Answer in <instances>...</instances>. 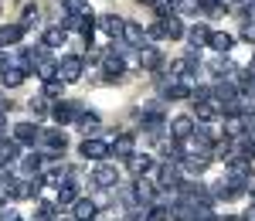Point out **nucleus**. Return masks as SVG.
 <instances>
[{
  "mask_svg": "<svg viewBox=\"0 0 255 221\" xmlns=\"http://www.w3.org/2000/svg\"><path fill=\"white\" fill-rule=\"evenodd\" d=\"M82 72H85V61H82V55H65V58L58 61V75H55V79L65 82V85H72V82L82 79Z\"/></svg>",
  "mask_w": 255,
  "mask_h": 221,
  "instance_id": "1",
  "label": "nucleus"
},
{
  "mask_svg": "<svg viewBox=\"0 0 255 221\" xmlns=\"http://www.w3.org/2000/svg\"><path fill=\"white\" fill-rule=\"evenodd\" d=\"M225 116V106H221V99H215V96H204V99L194 102V119L201 122H215Z\"/></svg>",
  "mask_w": 255,
  "mask_h": 221,
  "instance_id": "2",
  "label": "nucleus"
},
{
  "mask_svg": "<svg viewBox=\"0 0 255 221\" xmlns=\"http://www.w3.org/2000/svg\"><path fill=\"white\" fill-rule=\"evenodd\" d=\"M194 75H197V55H184V58L170 61V79L194 85Z\"/></svg>",
  "mask_w": 255,
  "mask_h": 221,
  "instance_id": "3",
  "label": "nucleus"
},
{
  "mask_svg": "<svg viewBox=\"0 0 255 221\" xmlns=\"http://www.w3.org/2000/svg\"><path fill=\"white\" fill-rule=\"evenodd\" d=\"M249 133V119L242 116V112H225L221 116V136L225 140H238V136H245Z\"/></svg>",
  "mask_w": 255,
  "mask_h": 221,
  "instance_id": "4",
  "label": "nucleus"
},
{
  "mask_svg": "<svg viewBox=\"0 0 255 221\" xmlns=\"http://www.w3.org/2000/svg\"><path fill=\"white\" fill-rule=\"evenodd\" d=\"M79 153L85 157V160H92V163H102L106 157H109V143L99 140V136H85L82 146H79Z\"/></svg>",
  "mask_w": 255,
  "mask_h": 221,
  "instance_id": "5",
  "label": "nucleus"
},
{
  "mask_svg": "<svg viewBox=\"0 0 255 221\" xmlns=\"http://www.w3.org/2000/svg\"><path fill=\"white\" fill-rule=\"evenodd\" d=\"M157 184H160V191H180V184H184L180 167H177V163H163L157 170Z\"/></svg>",
  "mask_w": 255,
  "mask_h": 221,
  "instance_id": "6",
  "label": "nucleus"
},
{
  "mask_svg": "<svg viewBox=\"0 0 255 221\" xmlns=\"http://www.w3.org/2000/svg\"><path fill=\"white\" fill-rule=\"evenodd\" d=\"M38 143L44 146V153H51V157H58V153H65V146H68V140L61 136V129H41Z\"/></svg>",
  "mask_w": 255,
  "mask_h": 221,
  "instance_id": "7",
  "label": "nucleus"
},
{
  "mask_svg": "<svg viewBox=\"0 0 255 221\" xmlns=\"http://www.w3.org/2000/svg\"><path fill=\"white\" fill-rule=\"evenodd\" d=\"M31 72H34V75H38L41 82H51L55 75H58V61L51 58V55H44V51H41L38 58L31 61Z\"/></svg>",
  "mask_w": 255,
  "mask_h": 221,
  "instance_id": "8",
  "label": "nucleus"
},
{
  "mask_svg": "<svg viewBox=\"0 0 255 221\" xmlns=\"http://www.w3.org/2000/svg\"><path fill=\"white\" fill-rule=\"evenodd\" d=\"M92 184L102 187V191H109V187H116V184H119V170L113 167V163H99L96 170H92Z\"/></svg>",
  "mask_w": 255,
  "mask_h": 221,
  "instance_id": "9",
  "label": "nucleus"
},
{
  "mask_svg": "<svg viewBox=\"0 0 255 221\" xmlns=\"http://www.w3.org/2000/svg\"><path fill=\"white\" fill-rule=\"evenodd\" d=\"M65 27H75V31H82L85 38H92V31H96V14L85 7L82 14H68V20H65Z\"/></svg>",
  "mask_w": 255,
  "mask_h": 221,
  "instance_id": "10",
  "label": "nucleus"
},
{
  "mask_svg": "<svg viewBox=\"0 0 255 221\" xmlns=\"http://www.w3.org/2000/svg\"><path fill=\"white\" fill-rule=\"evenodd\" d=\"M55 191H58V201H55V204H58V211H61V208H72V204L82 198V194H79V184L68 181V177L55 184Z\"/></svg>",
  "mask_w": 255,
  "mask_h": 221,
  "instance_id": "11",
  "label": "nucleus"
},
{
  "mask_svg": "<svg viewBox=\"0 0 255 221\" xmlns=\"http://www.w3.org/2000/svg\"><path fill=\"white\" fill-rule=\"evenodd\" d=\"M102 72H106V79H123V72H126V61H123V55H116V51H102Z\"/></svg>",
  "mask_w": 255,
  "mask_h": 221,
  "instance_id": "12",
  "label": "nucleus"
},
{
  "mask_svg": "<svg viewBox=\"0 0 255 221\" xmlns=\"http://www.w3.org/2000/svg\"><path fill=\"white\" fill-rule=\"evenodd\" d=\"M133 153H136V136H116L109 143V157H116V160H129Z\"/></svg>",
  "mask_w": 255,
  "mask_h": 221,
  "instance_id": "13",
  "label": "nucleus"
},
{
  "mask_svg": "<svg viewBox=\"0 0 255 221\" xmlns=\"http://www.w3.org/2000/svg\"><path fill=\"white\" fill-rule=\"evenodd\" d=\"M197 129V119L194 116H177V119H170V140H187L191 133Z\"/></svg>",
  "mask_w": 255,
  "mask_h": 221,
  "instance_id": "14",
  "label": "nucleus"
},
{
  "mask_svg": "<svg viewBox=\"0 0 255 221\" xmlns=\"http://www.w3.org/2000/svg\"><path fill=\"white\" fill-rule=\"evenodd\" d=\"M139 68L143 72H160L163 68V55H160L153 44H143L139 48Z\"/></svg>",
  "mask_w": 255,
  "mask_h": 221,
  "instance_id": "15",
  "label": "nucleus"
},
{
  "mask_svg": "<svg viewBox=\"0 0 255 221\" xmlns=\"http://www.w3.org/2000/svg\"><path fill=\"white\" fill-rule=\"evenodd\" d=\"M38 136H41V126H38V122H17V126H14V140H17L20 146H34Z\"/></svg>",
  "mask_w": 255,
  "mask_h": 221,
  "instance_id": "16",
  "label": "nucleus"
},
{
  "mask_svg": "<svg viewBox=\"0 0 255 221\" xmlns=\"http://www.w3.org/2000/svg\"><path fill=\"white\" fill-rule=\"evenodd\" d=\"M180 174H187V177H201L204 170H208V157H197V153H187V157H180Z\"/></svg>",
  "mask_w": 255,
  "mask_h": 221,
  "instance_id": "17",
  "label": "nucleus"
},
{
  "mask_svg": "<svg viewBox=\"0 0 255 221\" xmlns=\"http://www.w3.org/2000/svg\"><path fill=\"white\" fill-rule=\"evenodd\" d=\"M160 20V31H163V38H170V41H180L184 38V20L177 17V14H167V17H157Z\"/></svg>",
  "mask_w": 255,
  "mask_h": 221,
  "instance_id": "18",
  "label": "nucleus"
},
{
  "mask_svg": "<svg viewBox=\"0 0 255 221\" xmlns=\"http://www.w3.org/2000/svg\"><path fill=\"white\" fill-rule=\"evenodd\" d=\"M27 75H31L27 68H20V65H7V68H0V85L17 89V85H24V79H27Z\"/></svg>",
  "mask_w": 255,
  "mask_h": 221,
  "instance_id": "19",
  "label": "nucleus"
},
{
  "mask_svg": "<svg viewBox=\"0 0 255 221\" xmlns=\"http://www.w3.org/2000/svg\"><path fill=\"white\" fill-rule=\"evenodd\" d=\"M51 116H55V122H58V126H68V122H75V116H79V106H75V102H55V106H51Z\"/></svg>",
  "mask_w": 255,
  "mask_h": 221,
  "instance_id": "20",
  "label": "nucleus"
},
{
  "mask_svg": "<svg viewBox=\"0 0 255 221\" xmlns=\"http://www.w3.org/2000/svg\"><path fill=\"white\" fill-rule=\"evenodd\" d=\"M123 41L133 44V48H143V44H146V27H139L136 20H126V24H123Z\"/></svg>",
  "mask_w": 255,
  "mask_h": 221,
  "instance_id": "21",
  "label": "nucleus"
},
{
  "mask_svg": "<svg viewBox=\"0 0 255 221\" xmlns=\"http://www.w3.org/2000/svg\"><path fill=\"white\" fill-rule=\"evenodd\" d=\"M184 38H187V44L197 51V48H204V44H208L211 27H208V24H194V27H187V31H184Z\"/></svg>",
  "mask_w": 255,
  "mask_h": 221,
  "instance_id": "22",
  "label": "nucleus"
},
{
  "mask_svg": "<svg viewBox=\"0 0 255 221\" xmlns=\"http://www.w3.org/2000/svg\"><path fill=\"white\" fill-rule=\"evenodd\" d=\"M99 215V204L96 201H85V198H79V201L72 204V218L75 221H92Z\"/></svg>",
  "mask_w": 255,
  "mask_h": 221,
  "instance_id": "23",
  "label": "nucleus"
},
{
  "mask_svg": "<svg viewBox=\"0 0 255 221\" xmlns=\"http://www.w3.org/2000/svg\"><path fill=\"white\" fill-rule=\"evenodd\" d=\"M96 24L109 34V38H123V24H126V20L116 17V14H102V17H96Z\"/></svg>",
  "mask_w": 255,
  "mask_h": 221,
  "instance_id": "24",
  "label": "nucleus"
},
{
  "mask_svg": "<svg viewBox=\"0 0 255 221\" xmlns=\"http://www.w3.org/2000/svg\"><path fill=\"white\" fill-rule=\"evenodd\" d=\"M24 24H3L0 27V48H10V44H17L20 38H24Z\"/></svg>",
  "mask_w": 255,
  "mask_h": 221,
  "instance_id": "25",
  "label": "nucleus"
},
{
  "mask_svg": "<svg viewBox=\"0 0 255 221\" xmlns=\"http://www.w3.org/2000/svg\"><path fill=\"white\" fill-rule=\"evenodd\" d=\"M17 157H20V143H17V140H7V136H0V163H3V167H10Z\"/></svg>",
  "mask_w": 255,
  "mask_h": 221,
  "instance_id": "26",
  "label": "nucleus"
},
{
  "mask_svg": "<svg viewBox=\"0 0 255 221\" xmlns=\"http://www.w3.org/2000/svg\"><path fill=\"white\" fill-rule=\"evenodd\" d=\"M208 44L215 48L218 55H228V51L235 48V38H232L228 31H211V38H208Z\"/></svg>",
  "mask_w": 255,
  "mask_h": 221,
  "instance_id": "27",
  "label": "nucleus"
},
{
  "mask_svg": "<svg viewBox=\"0 0 255 221\" xmlns=\"http://www.w3.org/2000/svg\"><path fill=\"white\" fill-rule=\"evenodd\" d=\"M129 170H133V174H136V177H146V174H153V157H146V153H143V157H139V153H133V157H129Z\"/></svg>",
  "mask_w": 255,
  "mask_h": 221,
  "instance_id": "28",
  "label": "nucleus"
},
{
  "mask_svg": "<svg viewBox=\"0 0 255 221\" xmlns=\"http://www.w3.org/2000/svg\"><path fill=\"white\" fill-rule=\"evenodd\" d=\"M191 89H194V85L170 79V85H163V96H167V99H191Z\"/></svg>",
  "mask_w": 255,
  "mask_h": 221,
  "instance_id": "29",
  "label": "nucleus"
},
{
  "mask_svg": "<svg viewBox=\"0 0 255 221\" xmlns=\"http://www.w3.org/2000/svg\"><path fill=\"white\" fill-rule=\"evenodd\" d=\"M153 181H146V177H136V184H133V194H136V201L143 204H153Z\"/></svg>",
  "mask_w": 255,
  "mask_h": 221,
  "instance_id": "30",
  "label": "nucleus"
},
{
  "mask_svg": "<svg viewBox=\"0 0 255 221\" xmlns=\"http://www.w3.org/2000/svg\"><path fill=\"white\" fill-rule=\"evenodd\" d=\"M41 41H44V48H65V41H68V31H65V27H48Z\"/></svg>",
  "mask_w": 255,
  "mask_h": 221,
  "instance_id": "31",
  "label": "nucleus"
},
{
  "mask_svg": "<svg viewBox=\"0 0 255 221\" xmlns=\"http://www.w3.org/2000/svg\"><path fill=\"white\" fill-rule=\"evenodd\" d=\"M75 122H79L82 133H92V129H99V116H96V112H82V109H79Z\"/></svg>",
  "mask_w": 255,
  "mask_h": 221,
  "instance_id": "32",
  "label": "nucleus"
},
{
  "mask_svg": "<svg viewBox=\"0 0 255 221\" xmlns=\"http://www.w3.org/2000/svg\"><path fill=\"white\" fill-rule=\"evenodd\" d=\"M167 218H170V208L167 204H150L146 215H143V221H167Z\"/></svg>",
  "mask_w": 255,
  "mask_h": 221,
  "instance_id": "33",
  "label": "nucleus"
},
{
  "mask_svg": "<svg viewBox=\"0 0 255 221\" xmlns=\"http://www.w3.org/2000/svg\"><path fill=\"white\" fill-rule=\"evenodd\" d=\"M208 68H211V72H215L218 79H225V75H228V72H232V61L225 58V55H218V58H211V61H208Z\"/></svg>",
  "mask_w": 255,
  "mask_h": 221,
  "instance_id": "34",
  "label": "nucleus"
},
{
  "mask_svg": "<svg viewBox=\"0 0 255 221\" xmlns=\"http://www.w3.org/2000/svg\"><path fill=\"white\" fill-rule=\"evenodd\" d=\"M55 218H58V204L41 201L38 204V221H55Z\"/></svg>",
  "mask_w": 255,
  "mask_h": 221,
  "instance_id": "35",
  "label": "nucleus"
},
{
  "mask_svg": "<svg viewBox=\"0 0 255 221\" xmlns=\"http://www.w3.org/2000/svg\"><path fill=\"white\" fill-rule=\"evenodd\" d=\"M61 89H65V82H58V79H51V82H44V99H61Z\"/></svg>",
  "mask_w": 255,
  "mask_h": 221,
  "instance_id": "36",
  "label": "nucleus"
},
{
  "mask_svg": "<svg viewBox=\"0 0 255 221\" xmlns=\"http://www.w3.org/2000/svg\"><path fill=\"white\" fill-rule=\"evenodd\" d=\"M31 20H38V3H24V10H20V24L27 27Z\"/></svg>",
  "mask_w": 255,
  "mask_h": 221,
  "instance_id": "37",
  "label": "nucleus"
},
{
  "mask_svg": "<svg viewBox=\"0 0 255 221\" xmlns=\"http://www.w3.org/2000/svg\"><path fill=\"white\" fill-rule=\"evenodd\" d=\"M238 38L245 41V44H255V17L242 24V34H238Z\"/></svg>",
  "mask_w": 255,
  "mask_h": 221,
  "instance_id": "38",
  "label": "nucleus"
},
{
  "mask_svg": "<svg viewBox=\"0 0 255 221\" xmlns=\"http://www.w3.org/2000/svg\"><path fill=\"white\" fill-rule=\"evenodd\" d=\"M41 160H44L41 153H31V157L24 160V170H27V174H38V170H41Z\"/></svg>",
  "mask_w": 255,
  "mask_h": 221,
  "instance_id": "39",
  "label": "nucleus"
},
{
  "mask_svg": "<svg viewBox=\"0 0 255 221\" xmlns=\"http://www.w3.org/2000/svg\"><path fill=\"white\" fill-rule=\"evenodd\" d=\"M153 10H157V17H167V14H174V0H157V3H153Z\"/></svg>",
  "mask_w": 255,
  "mask_h": 221,
  "instance_id": "40",
  "label": "nucleus"
},
{
  "mask_svg": "<svg viewBox=\"0 0 255 221\" xmlns=\"http://www.w3.org/2000/svg\"><path fill=\"white\" fill-rule=\"evenodd\" d=\"M65 3V14H82L85 10V0H61Z\"/></svg>",
  "mask_w": 255,
  "mask_h": 221,
  "instance_id": "41",
  "label": "nucleus"
},
{
  "mask_svg": "<svg viewBox=\"0 0 255 221\" xmlns=\"http://www.w3.org/2000/svg\"><path fill=\"white\" fill-rule=\"evenodd\" d=\"M31 112H34V116H44V112H48V109H44V96L31 99Z\"/></svg>",
  "mask_w": 255,
  "mask_h": 221,
  "instance_id": "42",
  "label": "nucleus"
},
{
  "mask_svg": "<svg viewBox=\"0 0 255 221\" xmlns=\"http://www.w3.org/2000/svg\"><path fill=\"white\" fill-rule=\"evenodd\" d=\"M242 187H245V191H249V194H252V198H255V174H249V177H245V184H242Z\"/></svg>",
  "mask_w": 255,
  "mask_h": 221,
  "instance_id": "43",
  "label": "nucleus"
},
{
  "mask_svg": "<svg viewBox=\"0 0 255 221\" xmlns=\"http://www.w3.org/2000/svg\"><path fill=\"white\" fill-rule=\"evenodd\" d=\"M0 221H24V218H20L17 211H3V215H0Z\"/></svg>",
  "mask_w": 255,
  "mask_h": 221,
  "instance_id": "44",
  "label": "nucleus"
},
{
  "mask_svg": "<svg viewBox=\"0 0 255 221\" xmlns=\"http://www.w3.org/2000/svg\"><path fill=\"white\" fill-rule=\"evenodd\" d=\"M245 79H255V55H252V61H249V72H245Z\"/></svg>",
  "mask_w": 255,
  "mask_h": 221,
  "instance_id": "45",
  "label": "nucleus"
},
{
  "mask_svg": "<svg viewBox=\"0 0 255 221\" xmlns=\"http://www.w3.org/2000/svg\"><path fill=\"white\" fill-rule=\"evenodd\" d=\"M242 218H245V221H255V204L249 208V211H245V215H242Z\"/></svg>",
  "mask_w": 255,
  "mask_h": 221,
  "instance_id": "46",
  "label": "nucleus"
},
{
  "mask_svg": "<svg viewBox=\"0 0 255 221\" xmlns=\"http://www.w3.org/2000/svg\"><path fill=\"white\" fill-rule=\"evenodd\" d=\"M215 221H238L235 215H225V218H215Z\"/></svg>",
  "mask_w": 255,
  "mask_h": 221,
  "instance_id": "47",
  "label": "nucleus"
},
{
  "mask_svg": "<svg viewBox=\"0 0 255 221\" xmlns=\"http://www.w3.org/2000/svg\"><path fill=\"white\" fill-rule=\"evenodd\" d=\"M133 221H139V218H133Z\"/></svg>",
  "mask_w": 255,
  "mask_h": 221,
  "instance_id": "48",
  "label": "nucleus"
}]
</instances>
